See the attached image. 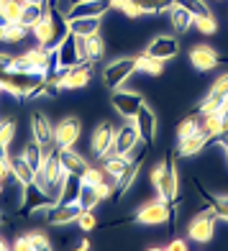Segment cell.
Instances as JSON below:
<instances>
[{"mask_svg": "<svg viewBox=\"0 0 228 251\" xmlns=\"http://www.w3.org/2000/svg\"><path fill=\"white\" fill-rule=\"evenodd\" d=\"M31 33H33V39L39 41V47L56 49V47H59V41L70 33V28H67V18L64 16L59 21L54 18V10H51V3H49L47 13L39 18V24L31 28Z\"/></svg>", "mask_w": 228, "mask_h": 251, "instance_id": "obj_1", "label": "cell"}, {"mask_svg": "<svg viewBox=\"0 0 228 251\" xmlns=\"http://www.w3.org/2000/svg\"><path fill=\"white\" fill-rule=\"evenodd\" d=\"M152 185L156 190V198L164 202H175L179 195V177H177V167L175 159L169 156L167 162H159L152 169Z\"/></svg>", "mask_w": 228, "mask_h": 251, "instance_id": "obj_2", "label": "cell"}, {"mask_svg": "<svg viewBox=\"0 0 228 251\" xmlns=\"http://www.w3.org/2000/svg\"><path fill=\"white\" fill-rule=\"evenodd\" d=\"M177 215L175 202H164V200H154V202H144L136 210V223L141 226H164Z\"/></svg>", "mask_w": 228, "mask_h": 251, "instance_id": "obj_3", "label": "cell"}, {"mask_svg": "<svg viewBox=\"0 0 228 251\" xmlns=\"http://www.w3.org/2000/svg\"><path fill=\"white\" fill-rule=\"evenodd\" d=\"M133 72H136V56H121V59H113L110 64H105V70H102V85L113 93V90L126 85Z\"/></svg>", "mask_w": 228, "mask_h": 251, "instance_id": "obj_4", "label": "cell"}, {"mask_svg": "<svg viewBox=\"0 0 228 251\" xmlns=\"http://www.w3.org/2000/svg\"><path fill=\"white\" fill-rule=\"evenodd\" d=\"M215 213L213 208L208 205V210L195 215L190 223H187V238L190 241H195V244H210L213 241V236H215Z\"/></svg>", "mask_w": 228, "mask_h": 251, "instance_id": "obj_5", "label": "cell"}, {"mask_svg": "<svg viewBox=\"0 0 228 251\" xmlns=\"http://www.w3.org/2000/svg\"><path fill=\"white\" fill-rule=\"evenodd\" d=\"M110 105L123 121H133L136 113H139V108L144 105V98L139 93H131V90H121L118 87V90H113V95H110Z\"/></svg>", "mask_w": 228, "mask_h": 251, "instance_id": "obj_6", "label": "cell"}, {"mask_svg": "<svg viewBox=\"0 0 228 251\" xmlns=\"http://www.w3.org/2000/svg\"><path fill=\"white\" fill-rule=\"evenodd\" d=\"M82 210L85 208L77 200L75 202H51L49 208H44V215H47L49 226H70V223H77Z\"/></svg>", "mask_w": 228, "mask_h": 251, "instance_id": "obj_7", "label": "cell"}, {"mask_svg": "<svg viewBox=\"0 0 228 251\" xmlns=\"http://www.w3.org/2000/svg\"><path fill=\"white\" fill-rule=\"evenodd\" d=\"M31 136H33V141H39L44 146V151L56 149V144H54V123L49 121L47 113H41V110L31 113Z\"/></svg>", "mask_w": 228, "mask_h": 251, "instance_id": "obj_8", "label": "cell"}, {"mask_svg": "<svg viewBox=\"0 0 228 251\" xmlns=\"http://www.w3.org/2000/svg\"><path fill=\"white\" fill-rule=\"evenodd\" d=\"M113 141H116V128H113L110 121H102L95 126L93 136H90V151L95 159H102L113 149Z\"/></svg>", "mask_w": 228, "mask_h": 251, "instance_id": "obj_9", "label": "cell"}, {"mask_svg": "<svg viewBox=\"0 0 228 251\" xmlns=\"http://www.w3.org/2000/svg\"><path fill=\"white\" fill-rule=\"evenodd\" d=\"M110 8V0H75L64 10L67 18H102Z\"/></svg>", "mask_w": 228, "mask_h": 251, "instance_id": "obj_10", "label": "cell"}, {"mask_svg": "<svg viewBox=\"0 0 228 251\" xmlns=\"http://www.w3.org/2000/svg\"><path fill=\"white\" fill-rule=\"evenodd\" d=\"M139 141H141V133H139V128H136V123H133V121H128L126 126H121V128L116 131V141H113V149H110L108 154L131 156Z\"/></svg>", "mask_w": 228, "mask_h": 251, "instance_id": "obj_11", "label": "cell"}, {"mask_svg": "<svg viewBox=\"0 0 228 251\" xmlns=\"http://www.w3.org/2000/svg\"><path fill=\"white\" fill-rule=\"evenodd\" d=\"M56 64H59V70H72L77 64H85L82 56H79V47H77V36L70 31L67 36L59 41V47H56Z\"/></svg>", "mask_w": 228, "mask_h": 251, "instance_id": "obj_12", "label": "cell"}, {"mask_svg": "<svg viewBox=\"0 0 228 251\" xmlns=\"http://www.w3.org/2000/svg\"><path fill=\"white\" fill-rule=\"evenodd\" d=\"M79 133H82V123L79 118H62L54 126V144L56 149H64V146H75L79 141Z\"/></svg>", "mask_w": 228, "mask_h": 251, "instance_id": "obj_13", "label": "cell"}, {"mask_svg": "<svg viewBox=\"0 0 228 251\" xmlns=\"http://www.w3.org/2000/svg\"><path fill=\"white\" fill-rule=\"evenodd\" d=\"M177 51H179V41L175 36H156L146 44L144 54H149L152 59H159V62H169L177 56Z\"/></svg>", "mask_w": 228, "mask_h": 251, "instance_id": "obj_14", "label": "cell"}, {"mask_svg": "<svg viewBox=\"0 0 228 251\" xmlns=\"http://www.w3.org/2000/svg\"><path fill=\"white\" fill-rule=\"evenodd\" d=\"M218 62H221L218 51L213 47H208V44H198V47H192V51H190V64L195 67L198 72H210L218 67Z\"/></svg>", "mask_w": 228, "mask_h": 251, "instance_id": "obj_15", "label": "cell"}, {"mask_svg": "<svg viewBox=\"0 0 228 251\" xmlns=\"http://www.w3.org/2000/svg\"><path fill=\"white\" fill-rule=\"evenodd\" d=\"M133 123H136V128H139L141 141H144V144H152V141L156 139V131H159V126H156V116H154V110H152L149 105H146V102L139 108V113H136Z\"/></svg>", "mask_w": 228, "mask_h": 251, "instance_id": "obj_16", "label": "cell"}, {"mask_svg": "<svg viewBox=\"0 0 228 251\" xmlns=\"http://www.w3.org/2000/svg\"><path fill=\"white\" fill-rule=\"evenodd\" d=\"M13 249H16V251H51V241H49V236L33 233V231H31V233L16 236Z\"/></svg>", "mask_w": 228, "mask_h": 251, "instance_id": "obj_17", "label": "cell"}, {"mask_svg": "<svg viewBox=\"0 0 228 251\" xmlns=\"http://www.w3.org/2000/svg\"><path fill=\"white\" fill-rule=\"evenodd\" d=\"M56 151H59V162H62V167H64V172L82 175L85 169L90 167V162L75 149V146H64V149H56Z\"/></svg>", "mask_w": 228, "mask_h": 251, "instance_id": "obj_18", "label": "cell"}, {"mask_svg": "<svg viewBox=\"0 0 228 251\" xmlns=\"http://www.w3.org/2000/svg\"><path fill=\"white\" fill-rule=\"evenodd\" d=\"M139 169H141V156H136V159L128 156V164H126V169H123V175L116 179V198H123L133 187L136 177H139Z\"/></svg>", "mask_w": 228, "mask_h": 251, "instance_id": "obj_19", "label": "cell"}, {"mask_svg": "<svg viewBox=\"0 0 228 251\" xmlns=\"http://www.w3.org/2000/svg\"><path fill=\"white\" fill-rule=\"evenodd\" d=\"M79 190H82V177L67 172L62 179V187L56 192V200L54 202H75L79 198Z\"/></svg>", "mask_w": 228, "mask_h": 251, "instance_id": "obj_20", "label": "cell"}, {"mask_svg": "<svg viewBox=\"0 0 228 251\" xmlns=\"http://www.w3.org/2000/svg\"><path fill=\"white\" fill-rule=\"evenodd\" d=\"M210 144V139L203 133V128L198 131V133H192V136H187V139H179L177 141V154L179 156H195V154H200L205 146Z\"/></svg>", "mask_w": 228, "mask_h": 251, "instance_id": "obj_21", "label": "cell"}, {"mask_svg": "<svg viewBox=\"0 0 228 251\" xmlns=\"http://www.w3.org/2000/svg\"><path fill=\"white\" fill-rule=\"evenodd\" d=\"M167 13H169V24H172V28H175L177 33H185V31L192 28V21H195V16H192L185 5L175 3L172 8L167 10Z\"/></svg>", "mask_w": 228, "mask_h": 251, "instance_id": "obj_22", "label": "cell"}, {"mask_svg": "<svg viewBox=\"0 0 228 251\" xmlns=\"http://www.w3.org/2000/svg\"><path fill=\"white\" fill-rule=\"evenodd\" d=\"M8 162H10V172H13V179L18 182L21 187H26L33 182V167L24 159V154L21 156H8Z\"/></svg>", "mask_w": 228, "mask_h": 251, "instance_id": "obj_23", "label": "cell"}, {"mask_svg": "<svg viewBox=\"0 0 228 251\" xmlns=\"http://www.w3.org/2000/svg\"><path fill=\"white\" fill-rule=\"evenodd\" d=\"M100 24H102V18H67V28H70L75 36H93V33H100Z\"/></svg>", "mask_w": 228, "mask_h": 251, "instance_id": "obj_24", "label": "cell"}, {"mask_svg": "<svg viewBox=\"0 0 228 251\" xmlns=\"http://www.w3.org/2000/svg\"><path fill=\"white\" fill-rule=\"evenodd\" d=\"M49 3H24V10H21V21L18 24H24L28 31L39 24V18L47 13Z\"/></svg>", "mask_w": 228, "mask_h": 251, "instance_id": "obj_25", "label": "cell"}, {"mask_svg": "<svg viewBox=\"0 0 228 251\" xmlns=\"http://www.w3.org/2000/svg\"><path fill=\"white\" fill-rule=\"evenodd\" d=\"M85 56H87L90 64H98L102 56H105V41L100 39V33L85 36Z\"/></svg>", "mask_w": 228, "mask_h": 251, "instance_id": "obj_26", "label": "cell"}, {"mask_svg": "<svg viewBox=\"0 0 228 251\" xmlns=\"http://www.w3.org/2000/svg\"><path fill=\"white\" fill-rule=\"evenodd\" d=\"M102 162V169H105V175L110 177V179H118L121 175H123V169H126V164H128V156H121V154H105L100 159Z\"/></svg>", "mask_w": 228, "mask_h": 251, "instance_id": "obj_27", "label": "cell"}, {"mask_svg": "<svg viewBox=\"0 0 228 251\" xmlns=\"http://www.w3.org/2000/svg\"><path fill=\"white\" fill-rule=\"evenodd\" d=\"M28 28L24 24H5L3 26V33H0V41H5V44H21L26 36H28Z\"/></svg>", "mask_w": 228, "mask_h": 251, "instance_id": "obj_28", "label": "cell"}, {"mask_svg": "<svg viewBox=\"0 0 228 251\" xmlns=\"http://www.w3.org/2000/svg\"><path fill=\"white\" fill-rule=\"evenodd\" d=\"M44 156H47V151H44V146H41L39 141H28V144H26V149H24V159L33 167V172H36V169H41Z\"/></svg>", "mask_w": 228, "mask_h": 251, "instance_id": "obj_29", "label": "cell"}, {"mask_svg": "<svg viewBox=\"0 0 228 251\" xmlns=\"http://www.w3.org/2000/svg\"><path fill=\"white\" fill-rule=\"evenodd\" d=\"M136 5L144 10V16H156V13H164L169 10L177 0H133Z\"/></svg>", "mask_w": 228, "mask_h": 251, "instance_id": "obj_30", "label": "cell"}, {"mask_svg": "<svg viewBox=\"0 0 228 251\" xmlns=\"http://www.w3.org/2000/svg\"><path fill=\"white\" fill-rule=\"evenodd\" d=\"M162 70H164V62L152 59L149 54H139V56H136V72H146V75L156 77V75H162Z\"/></svg>", "mask_w": 228, "mask_h": 251, "instance_id": "obj_31", "label": "cell"}, {"mask_svg": "<svg viewBox=\"0 0 228 251\" xmlns=\"http://www.w3.org/2000/svg\"><path fill=\"white\" fill-rule=\"evenodd\" d=\"M200 123H203L200 110L192 113V116H187L185 121L177 126V141H179V139H187V136H192V133H198V131H200Z\"/></svg>", "mask_w": 228, "mask_h": 251, "instance_id": "obj_32", "label": "cell"}, {"mask_svg": "<svg viewBox=\"0 0 228 251\" xmlns=\"http://www.w3.org/2000/svg\"><path fill=\"white\" fill-rule=\"evenodd\" d=\"M203 192V190H200ZM203 198L208 200V205L213 208V213H215V218H221V221H226L228 223V195H221V198H213V195H208V192H203Z\"/></svg>", "mask_w": 228, "mask_h": 251, "instance_id": "obj_33", "label": "cell"}, {"mask_svg": "<svg viewBox=\"0 0 228 251\" xmlns=\"http://www.w3.org/2000/svg\"><path fill=\"white\" fill-rule=\"evenodd\" d=\"M77 202L82 205L85 210H95L98 205H100V200H98V192H95V185H85V182H82V190H79V198H77Z\"/></svg>", "mask_w": 228, "mask_h": 251, "instance_id": "obj_34", "label": "cell"}, {"mask_svg": "<svg viewBox=\"0 0 228 251\" xmlns=\"http://www.w3.org/2000/svg\"><path fill=\"white\" fill-rule=\"evenodd\" d=\"M192 26H195L203 36H213V33H218V21L213 18V13L208 16H198L195 21H192Z\"/></svg>", "mask_w": 228, "mask_h": 251, "instance_id": "obj_35", "label": "cell"}, {"mask_svg": "<svg viewBox=\"0 0 228 251\" xmlns=\"http://www.w3.org/2000/svg\"><path fill=\"white\" fill-rule=\"evenodd\" d=\"M79 177H82L85 185H98V182H102L108 175H105V169H102V167H93V164H90V167L85 169V172L79 175Z\"/></svg>", "mask_w": 228, "mask_h": 251, "instance_id": "obj_36", "label": "cell"}, {"mask_svg": "<svg viewBox=\"0 0 228 251\" xmlns=\"http://www.w3.org/2000/svg\"><path fill=\"white\" fill-rule=\"evenodd\" d=\"M95 192H98V200H100V202L110 200L113 195H116V179H102V182H98Z\"/></svg>", "mask_w": 228, "mask_h": 251, "instance_id": "obj_37", "label": "cell"}, {"mask_svg": "<svg viewBox=\"0 0 228 251\" xmlns=\"http://www.w3.org/2000/svg\"><path fill=\"white\" fill-rule=\"evenodd\" d=\"M177 3H179V5H185V8H187L195 18H198V16H208V13H210V8H208V3H205V0H177Z\"/></svg>", "mask_w": 228, "mask_h": 251, "instance_id": "obj_38", "label": "cell"}, {"mask_svg": "<svg viewBox=\"0 0 228 251\" xmlns=\"http://www.w3.org/2000/svg\"><path fill=\"white\" fill-rule=\"evenodd\" d=\"M77 226L82 228L85 233L95 231V228H98V215H95V210H82V213H79V218H77Z\"/></svg>", "mask_w": 228, "mask_h": 251, "instance_id": "obj_39", "label": "cell"}, {"mask_svg": "<svg viewBox=\"0 0 228 251\" xmlns=\"http://www.w3.org/2000/svg\"><path fill=\"white\" fill-rule=\"evenodd\" d=\"M13 136H16V121H13V118L0 121V144L10 146V141H13Z\"/></svg>", "mask_w": 228, "mask_h": 251, "instance_id": "obj_40", "label": "cell"}, {"mask_svg": "<svg viewBox=\"0 0 228 251\" xmlns=\"http://www.w3.org/2000/svg\"><path fill=\"white\" fill-rule=\"evenodd\" d=\"M121 13L126 16V18H141V16H144V10H141L139 5H136L133 0H128V3L123 5V8H121Z\"/></svg>", "mask_w": 228, "mask_h": 251, "instance_id": "obj_41", "label": "cell"}, {"mask_svg": "<svg viewBox=\"0 0 228 251\" xmlns=\"http://www.w3.org/2000/svg\"><path fill=\"white\" fill-rule=\"evenodd\" d=\"M8 179H13V172H10V162H8V156H5V159H0V182L5 185Z\"/></svg>", "mask_w": 228, "mask_h": 251, "instance_id": "obj_42", "label": "cell"}, {"mask_svg": "<svg viewBox=\"0 0 228 251\" xmlns=\"http://www.w3.org/2000/svg\"><path fill=\"white\" fill-rule=\"evenodd\" d=\"M13 59H16L13 54H8V51H0V70H13Z\"/></svg>", "mask_w": 228, "mask_h": 251, "instance_id": "obj_43", "label": "cell"}, {"mask_svg": "<svg viewBox=\"0 0 228 251\" xmlns=\"http://www.w3.org/2000/svg\"><path fill=\"white\" fill-rule=\"evenodd\" d=\"M167 251H187V244L182 241V238H175V241L167 244Z\"/></svg>", "mask_w": 228, "mask_h": 251, "instance_id": "obj_44", "label": "cell"}, {"mask_svg": "<svg viewBox=\"0 0 228 251\" xmlns=\"http://www.w3.org/2000/svg\"><path fill=\"white\" fill-rule=\"evenodd\" d=\"M79 251H87L90 249V241H87V238H82V241H79V246H77Z\"/></svg>", "mask_w": 228, "mask_h": 251, "instance_id": "obj_45", "label": "cell"}, {"mask_svg": "<svg viewBox=\"0 0 228 251\" xmlns=\"http://www.w3.org/2000/svg\"><path fill=\"white\" fill-rule=\"evenodd\" d=\"M223 151H226V159H228V133H226V141H223Z\"/></svg>", "mask_w": 228, "mask_h": 251, "instance_id": "obj_46", "label": "cell"}, {"mask_svg": "<svg viewBox=\"0 0 228 251\" xmlns=\"http://www.w3.org/2000/svg\"><path fill=\"white\" fill-rule=\"evenodd\" d=\"M5 249H10V246H8V244L3 241V238H0V251H5Z\"/></svg>", "mask_w": 228, "mask_h": 251, "instance_id": "obj_47", "label": "cell"}, {"mask_svg": "<svg viewBox=\"0 0 228 251\" xmlns=\"http://www.w3.org/2000/svg\"><path fill=\"white\" fill-rule=\"evenodd\" d=\"M3 26H5V21H3V18H0V33H3Z\"/></svg>", "mask_w": 228, "mask_h": 251, "instance_id": "obj_48", "label": "cell"}, {"mask_svg": "<svg viewBox=\"0 0 228 251\" xmlns=\"http://www.w3.org/2000/svg\"><path fill=\"white\" fill-rule=\"evenodd\" d=\"M3 221H5V218H3V213H0V226H3Z\"/></svg>", "mask_w": 228, "mask_h": 251, "instance_id": "obj_49", "label": "cell"}, {"mask_svg": "<svg viewBox=\"0 0 228 251\" xmlns=\"http://www.w3.org/2000/svg\"><path fill=\"white\" fill-rule=\"evenodd\" d=\"M0 192H3V182H0Z\"/></svg>", "mask_w": 228, "mask_h": 251, "instance_id": "obj_50", "label": "cell"}, {"mask_svg": "<svg viewBox=\"0 0 228 251\" xmlns=\"http://www.w3.org/2000/svg\"><path fill=\"white\" fill-rule=\"evenodd\" d=\"M0 93H3V87H0Z\"/></svg>", "mask_w": 228, "mask_h": 251, "instance_id": "obj_51", "label": "cell"}]
</instances>
